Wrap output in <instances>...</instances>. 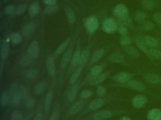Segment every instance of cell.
<instances>
[{
    "label": "cell",
    "instance_id": "6da1fadb",
    "mask_svg": "<svg viewBox=\"0 0 161 120\" xmlns=\"http://www.w3.org/2000/svg\"><path fill=\"white\" fill-rule=\"evenodd\" d=\"M103 30L107 34H112L118 29L117 22L113 18H107L103 20L102 23Z\"/></svg>",
    "mask_w": 161,
    "mask_h": 120
},
{
    "label": "cell",
    "instance_id": "7a4b0ae2",
    "mask_svg": "<svg viewBox=\"0 0 161 120\" xmlns=\"http://www.w3.org/2000/svg\"><path fill=\"white\" fill-rule=\"evenodd\" d=\"M84 25L86 31L90 33H92L98 28V21L97 18L92 16L87 18L85 20Z\"/></svg>",
    "mask_w": 161,
    "mask_h": 120
},
{
    "label": "cell",
    "instance_id": "3957f363",
    "mask_svg": "<svg viewBox=\"0 0 161 120\" xmlns=\"http://www.w3.org/2000/svg\"><path fill=\"white\" fill-rule=\"evenodd\" d=\"M114 13L118 18L129 16V11L127 7L123 4H119L114 8Z\"/></svg>",
    "mask_w": 161,
    "mask_h": 120
},
{
    "label": "cell",
    "instance_id": "277c9868",
    "mask_svg": "<svg viewBox=\"0 0 161 120\" xmlns=\"http://www.w3.org/2000/svg\"><path fill=\"white\" fill-rule=\"evenodd\" d=\"M40 52L39 44L36 40H34L30 44L28 49V53L33 59L37 58Z\"/></svg>",
    "mask_w": 161,
    "mask_h": 120
},
{
    "label": "cell",
    "instance_id": "5b68a950",
    "mask_svg": "<svg viewBox=\"0 0 161 120\" xmlns=\"http://www.w3.org/2000/svg\"><path fill=\"white\" fill-rule=\"evenodd\" d=\"M132 78V75L126 72H121L118 73L113 77V78L115 81L119 83H124L128 82Z\"/></svg>",
    "mask_w": 161,
    "mask_h": 120
},
{
    "label": "cell",
    "instance_id": "8992f818",
    "mask_svg": "<svg viewBox=\"0 0 161 120\" xmlns=\"http://www.w3.org/2000/svg\"><path fill=\"white\" fill-rule=\"evenodd\" d=\"M147 102V98L143 95H138L134 97L132 100L133 106L136 108H143Z\"/></svg>",
    "mask_w": 161,
    "mask_h": 120
},
{
    "label": "cell",
    "instance_id": "52a82bcc",
    "mask_svg": "<svg viewBox=\"0 0 161 120\" xmlns=\"http://www.w3.org/2000/svg\"><path fill=\"white\" fill-rule=\"evenodd\" d=\"M135 44L136 47L145 53H147L149 50L147 44L146 43L145 38L141 36H137L135 39Z\"/></svg>",
    "mask_w": 161,
    "mask_h": 120
},
{
    "label": "cell",
    "instance_id": "ba28073f",
    "mask_svg": "<svg viewBox=\"0 0 161 120\" xmlns=\"http://www.w3.org/2000/svg\"><path fill=\"white\" fill-rule=\"evenodd\" d=\"M108 73H103L97 76H92L89 81V84L91 85H96L103 82L108 77Z\"/></svg>",
    "mask_w": 161,
    "mask_h": 120
},
{
    "label": "cell",
    "instance_id": "9c48e42d",
    "mask_svg": "<svg viewBox=\"0 0 161 120\" xmlns=\"http://www.w3.org/2000/svg\"><path fill=\"white\" fill-rule=\"evenodd\" d=\"M81 53V52L80 51V42H79L77 44L76 50L72 55V59H71V65L73 66H76L77 65L80 64Z\"/></svg>",
    "mask_w": 161,
    "mask_h": 120
},
{
    "label": "cell",
    "instance_id": "30bf717a",
    "mask_svg": "<svg viewBox=\"0 0 161 120\" xmlns=\"http://www.w3.org/2000/svg\"><path fill=\"white\" fill-rule=\"evenodd\" d=\"M72 48H70L68 49L64 54L62 62H61V67L63 68H65L67 66L69 62L72 57Z\"/></svg>",
    "mask_w": 161,
    "mask_h": 120
},
{
    "label": "cell",
    "instance_id": "8fae6325",
    "mask_svg": "<svg viewBox=\"0 0 161 120\" xmlns=\"http://www.w3.org/2000/svg\"><path fill=\"white\" fill-rule=\"evenodd\" d=\"M148 120H161V110L159 108H153L148 112Z\"/></svg>",
    "mask_w": 161,
    "mask_h": 120
},
{
    "label": "cell",
    "instance_id": "7c38bea8",
    "mask_svg": "<svg viewBox=\"0 0 161 120\" xmlns=\"http://www.w3.org/2000/svg\"><path fill=\"white\" fill-rule=\"evenodd\" d=\"M47 67L48 72L51 76H54L55 73V64L53 57L49 56L47 61Z\"/></svg>",
    "mask_w": 161,
    "mask_h": 120
},
{
    "label": "cell",
    "instance_id": "4fadbf2b",
    "mask_svg": "<svg viewBox=\"0 0 161 120\" xmlns=\"http://www.w3.org/2000/svg\"><path fill=\"white\" fill-rule=\"evenodd\" d=\"M145 79L149 83L158 84L161 81V78L158 75L154 73H148L145 76Z\"/></svg>",
    "mask_w": 161,
    "mask_h": 120
},
{
    "label": "cell",
    "instance_id": "5bb4252c",
    "mask_svg": "<svg viewBox=\"0 0 161 120\" xmlns=\"http://www.w3.org/2000/svg\"><path fill=\"white\" fill-rule=\"evenodd\" d=\"M128 85L131 89L140 92H143L146 89V87L143 83L136 80H130L128 82Z\"/></svg>",
    "mask_w": 161,
    "mask_h": 120
},
{
    "label": "cell",
    "instance_id": "9a60e30c",
    "mask_svg": "<svg viewBox=\"0 0 161 120\" xmlns=\"http://www.w3.org/2000/svg\"><path fill=\"white\" fill-rule=\"evenodd\" d=\"M9 43L6 40H4L2 43L1 46V58L2 60H4L6 59L8 55L9 52Z\"/></svg>",
    "mask_w": 161,
    "mask_h": 120
},
{
    "label": "cell",
    "instance_id": "2e32d148",
    "mask_svg": "<svg viewBox=\"0 0 161 120\" xmlns=\"http://www.w3.org/2000/svg\"><path fill=\"white\" fill-rule=\"evenodd\" d=\"M35 29V23L33 22H29L23 27L21 33L24 36H27L32 33Z\"/></svg>",
    "mask_w": 161,
    "mask_h": 120
},
{
    "label": "cell",
    "instance_id": "e0dca14e",
    "mask_svg": "<svg viewBox=\"0 0 161 120\" xmlns=\"http://www.w3.org/2000/svg\"><path fill=\"white\" fill-rule=\"evenodd\" d=\"M108 61L114 63H121L124 61V57L120 53H113L108 57Z\"/></svg>",
    "mask_w": 161,
    "mask_h": 120
},
{
    "label": "cell",
    "instance_id": "ac0fdd59",
    "mask_svg": "<svg viewBox=\"0 0 161 120\" xmlns=\"http://www.w3.org/2000/svg\"><path fill=\"white\" fill-rule=\"evenodd\" d=\"M123 47H124L123 48H124V51L130 57L136 58L140 56V53L134 47L130 46Z\"/></svg>",
    "mask_w": 161,
    "mask_h": 120
},
{
    "label": "cell",
    "instance_id": "d6986e66",
    "mask_svg": "<svg viewBox=\"0 0 161 120\" xmlns=\"http://www.w3.org/2000/svg\"><path fill=\"white\" fill-rule=\"evenodd\" d=\"M84 104V102L83 101H77L70 108L69 111V113L73 115L78 113L83 108Z\"/></svg>",
    "mask_w": 161,
    "mask_h": 120
},
{
    "label": "cell",
    "instance_id": "ffe728a7",
    "mask_svg": "<svg viewBox=\"0 0 161 120\" xmlns=\"http://www.w3.org/2000/svg\"><path fill=\"white\" fill-rule=\"evenodd\" d=\"M104 101L101 98L94 99L90 102L89 105V108L91 110H95L101 108L103 105Z\"/></svg>",
    "mask_w": 161,
    "mask_h": 120
},
{
    "label": "cell",
    "instance_id": "44dd1931",
    "mask_svg": "<svg viewBox=\"0 0 161 120\" xmlns=\"http://www.w3.org/2000/svg\"><path fill=\"white\" fill-rule=\"evenodd\" d=\"M70 41V38H68L61 45H60V46L57 48V49L55 51V53H54V55H55V57H58V56H59L62 52L64 51L66 49V48L68 46Z\"/></svg>",
    "mask_w": 161,
    "mask_h": 120
},
{
    "label": "cell",
    "instance_id": "7402d4cb",
    "mask_svg": "<svg viewBox=\"0 0 161 120\" xmlns=\"http://www.w3.org/2000/svg\"><path fill=\"white\" fill-rule=\"evenodd\" d=\"M47 86V82H40L36 85L34 90V92L36 95L41 94L46 90Z\"/></svg>",
    "mask_w": 161,
    "mask_h": 120
},
{
    "label": "cell",
    "instance_id": "603a6c76",
    "mask_svg": "<svg viewBox=\"0 0 161 120\" xmlns=\"http://www.w3.org/2000/svg\"><path fill=\"white\" fill-rule=\"evenodd\" d=\"M40 8L39 3L37 2L32 3L29 7V12L30 16L32 17L36 16L40 11Z\"/></svg>",
    "mask_w": 161,
    "mask_h": 120
},
{
    "label": "cell",
    "instance_id": "cb8c5ba5",
    "mask_svg": "<svg viewBox=\"0 0 161 120\" xmlns=\"http://www.w3.org/2000/svg\"><path fill=\"white\" fill-rule=\"evenodd\" d=\"M33 59L29 53L24 54L19 60V64L22 66H27L31 63Z\"/></svg>",
    "mask_w": 161,
    "mask_h": 120
},
{
    "label": "cell",
    "instance_id": "d4e9b609",
    "mask_svg": "<svg viewBox=\"0 0 161 120\" xmlns=\"http://www.w3.org/2000/svg\"><path fill=\"white\" fill-rule=\"evenodd\" d=\"M112 116V113L107 111L99 112L94 115V118L97 120H103L110 118Z\"/></svg>",
    "mask_w": 161,
    "mask_h": 120
},
{
    "label": "cell",
    "instance_id": "484cf974",
    "mask_svg": "<svg viewBox=\"0 0 161 120\" xmlns=\"http://www.w3.org/2000/svg\"><path fill=\"white\" fill-rule=\"evenodd\" d=\"M10 98H11V96L8 92H5L3 93L0 99L1 106L3 107L8 106L10 102Z\"/></svg>",
    "mask_w": 161,
    "mask_h": 120
},
{
    "label": "cell",
    "instance_id": "4316f807",
    "mask_svg": "<svg viewBox=\"0 0 161 120\" xmlns=\"http://www.w3.org/2000/svg\"><path fill=\"white\" fill-rule=\"evenodd\" d=\"M104 50L103 48H100L97 50L91 58V62L93 63H95L98 61L104 55Z\"/></svg>",
    "mask_w": 161,
    "mask_h": 120
},
{
    "label": "cell",
    "instance_id": "83f0119b",
    "mask_svg": "<svg viewBox=\"0 0 161 120\" xmlns=\"http://www.w3.org/2000/svg\"><path fill=\"white\" fill-rule=\"evenodd\" d=\"M145 40L146 43L147 44L148 46L150 47L155 48L157 47L159 45V42L158 40L151 36H147L145 37Z\"/></svg>",
    "mask_w": 161,
    "mask_h": 120
},
{
    "label": "cell",
    "instance_id": "f1b7e54d",
    "mask_svg": "<svg viewBox=\"0 0 161 120\" xmlns=\"http://www.w3.org/2000/svg\"><path fill=\"white\" fill-rule=\"evenodd\" d=\"M90 52V49L88 47L86 48L83 50L81 53L80 60V64L81 65L85 64L86 63L88 59V56Z\"/></svg>",
    "mask_w": 161,
    "mask_h": 120
},
{
    "label": "cell",
    "instance_id": "f546056e",
    "mask_svg": "<svg viewBox=\"0 0 161 120\" xmlns=\"http://www.w3.org/2000/svg\"><path fill=\"white\" fill-rule=\"evenodd\" d=\"M10 40L14 44H19L22 42V36L19 33L15 32L10 36Z\"/></svg>",
    "mask_w": 161,
    "mask_h": 120
},
{
    "label": "cell",
    "instance_id": "4dcf8cb0",
    "mask_svg": "<svg viewBox=\"0 0 161 120\" xmlns=\"http://www.w3.org/2000/svg\"><path fill=\"white\" fill-rule=\"evenodd\" d=\"M65 13L69 22L71 24L74 23L76 20V17L73 10L69 8H66Z\"/></svg>",
    "mask_w": 161,
    "mask_h": 120
},
{
    "label": "cell",
    "instance_id": "1f68e13d",
    "mask_svg": "<svg viewBox=\"0 0 161 120\" xmlns=\"http://www.w3.org/2000/svg\"><path fill=\"white\" fill-rule=\"evenodd\" d=\"M53 92H49L46 96V99H45V108L46 112H47L49 110L51 105L53 99Z\"/></svg>",
    "mask_w": 161,
    "mask_h": 120
},
{
    "label": "cell",
    "instance_id": "d6a6232c",
    "mask_svg": "<svg viewBox=\"0 0 161 120\" xmlns=\"http://www.w3.org/2000/svg\"><path fill=\"white\" fill-rule=\"evenodd\" d=\"M83 70V67H80L79 68L76 69V71L73 73V75L71 76L70 79V83L71 85L74 84L77 80L79 78L80 75L81 73Z\"/></svg>",
    "mask_w": 161,
    "mask_h": 120
},
{
    "label": "cell",
    "instance_id": "836d02e7",
    "mask_svg": "<svg viewBox=\"0 0 161 120\" xmlns=\"http://www.w3.org/2000/svg\"><path fill=\"white\" fill-rule=\"evenodd\" d=\"M78 88L77 86H74L71 88L70 91L69 92L68 95V99L70 102L74 101L77 97V94H78Z\"/></svg>",
    "mask_w": 161,
    "mask_h": 120
},
{
    "label": "cell",
    "instance_id": "e575fe53",
    "mask_svg": "<svg viewBox=\"0 0 161 120\" xmlns=\"http://www.w3.org/2000/svg\"><path fill=\"white\" fill-rule=\"evenodd\" d=\"M156 5V2L154 0H143L142 6L145 9L150 10L154 8Z\"/></svg>",
    "mask_w": 161,
    "mask_h": 120
},
{
    "label": "cell",
    "instance_id": "d590c367",
    "mask_svg": "<svg viewBox=\"0 0 161 120\" xmlns=\"http://www.w3.org/2000/svg\"><path fill=\"white\" fill-rule=\"evenodd\" d=\"M119 22L124 26H130L132 23V21L129 16L118 18Z\"/></svg>",
    "mask_w": 161,
    "mask_h": 120
},
{
    "label": "cell",
    "instance_id": "8d00e7d4",
    "mask_svg": "<svg viewBox=\"0 0 161 120\" xmlns=\"http://www.w3.org/2000/svg\"><path fill=\"white\" fill-rule=\"evenodd\" d=\"M147 15L146 13L141 11H138L136 12L135 16V18L136 22L139 23L144 22L147 18Z\"/></svg>",
    "mask_w": 161,
    "mask_h": 120
},
{
    "label": "cell",
    "instance_id": "74e56055",
    "mask_svg": "<svg viewBox=\"0 0 161 120\" xmlns=\"http://www.w3.org/2000/svg\"><path fill=\"white\" fill-rule=\"evenodd\" d=\"M11 97H12V103L14 106H18L21 102V99H22L19 92V90L16 93L11 96Z\"/></svg>",
    "mask_w": 161,
    "mask_h": 120
},
{
    "label": "cell",
    "instance_id": "f35d334b",
    "mask_svg": "<svg viewBox=\"0 0 161 120\" xmlns=\"http://www.w3.org/2000/svg\"><path fill=\"white\" fill-rule=\"evenodd\" d=\"M57 8H58V6L56 3L54 4L48 5L44 9V14H52L57 10Z\"/></svg>",
    "mask_w": 161,
    "mask_h": 120
},
{
    "label": "cell",
    "instance_id": "ab89813d",
    "mask_svg": "<svg viewBox=\"0 0 161 120\" xmlns=\"http://www.w3.org/2000/svg\"><path fill=\"white\" fill-rule=\"evenodd\" d=\"M38 74V71L36 68H32L27 70L26 76L28 78L33 79L37 77Z\"/></svg>",
    "mask_w": 161,
    "mask_h": 120
},
{
    "label": "cell",
    "instance_id": "60d3db41",
    "mask_svg": "<svg viewBox=\"0 0 161 120\" xmlns=\"http://www.w3.org/2000/svg\"><path fill=\"white\" fill-rule=\"evenodd\" d=\"M19 92L21 96L22 99H26L29 97V92L28 89L25 86H21L19 87Z\"/></svg>",
    "mask_w": 161,
    "mask_h": 120
},
{
    "label": "cell",
    "instance_id": "b9f144b4",
    "mask_svg": "<svg viewBox=\"0 0 161 120\" xmlns=\"http://www.w3.org/2000/svg\"><path fill=\"white\" fill-rule=\"evenodd\" d=\"M28 6L26 3H23L19 6L16 8L15 12V14L16 16H19L23 14L26 9H27Z\"/></svg>",
    "mask_w": 161,
    "mask_h": 120
},
{
    "label": "cell",
    "instance_id": "7bdbcfd3",
    "mask_svg": "<svg viewBox=\"0 0 161 120\" xmlns=\"http://www.w3.org/2000/svg\"><path fill=\"white\" fill-rule=\"evenodd\" d=\"M102 71V67L101 66L96 65L93 66L90 70L92 76H97L100 75Z\"/></svg>",
    "mask_w": 161,
    "mask_h": 120
},
{
    "label": "cell",
    "instance_id": "ee69618b",
    "mask_svg": "<svg viewBox=\"0 0 161 120\" xmlns=\"http://www.w3.org/2000/svg\"><path fill=\"white\" fill-rule=\"evenodd\" d=\"M148 53L153 58L161 59V52L158 50L154 49H149Z\"/></svg>",
    "mask_w": 161,
    "mask_h": 120
},
{
    "label": "cell",
    "instance_id": "f6af8a7d",
    "mask_svg": "<svg viewBox=\"0 0 161 120\" xmlns=\"http://www.w3.org/2000/svg\"><path fill=\"white\" fill-rule=\"evenodd\" d=\"M35 100L31 97L29 96L25 99V106L28 109H32L35 106Z\"/></svg>",
    "mask_w": 161,
    "mask_h": 120
},
{
    "label": "cell",
    "instance_id": "bcb514c9",
    "mask_svg": "<svg viewBox=\"0 0 161 120\" xmlns=\"http://www.w3.org/2000/svg\"><path fill=\"white\" fill-rule=\"evenodd\" d=\"M16 8L13 5H9L5 7L4 13L7 15H11L15 12Z\"/></svg>",
    "mask_w": 161,
    "mask_h": 120
},
{
    "label": "cell",
    "instance_id": "7dc6e473",
    "mask_svg": "<svg viewBox=\"0 0 161 120\" xmlns=\"http://www.w3.org/2000/svg\"><path fill=\"white\" fill-rule=\"evenodd\" d=\"M120 43L123 47L129 46L131 43V40L127 36H123L120 39Z\"/></svg>",
    "mask_w": 161,
    "mask_h": 120
},
{
    "label": "cell",
    "instance_id": "c3c4849f",
    "mask_svg": "<svg viewBox=\"0 0 161 120\" xmlns=\"http://www.w3.org/2000/svg\"><path fill=\"white\" fill-rule=\"evenodd\" d=\"M143 27L145 31H151L154 28V24L149 21H145L143 23Z\"/></svg>",
    "mask_w": 161,
    "mask_h": 120
},
{
    "label": "cell",
    "instance_id": "681fc988",
    "mask_svg": "<svg viewBox=\"0 0 161 120\" xmlns=\"http://www.w3.org/2000/svg\"><path fill=\"white\" fill-rule=\"evenodd\" d=\"M23 115L19 111H14L11 115V120H22Z\"/></svg>",
    "mask_w": 161,
    "mask_h": 120
},
{
    "label": "cell",
    "instance_id": "f907efd6",
    "mask_svg": "<svg viewBox=\"0 0 161 120\" xmlns=\"http://www.w3.org/2000/svg\"><path fill=\"white\" fill-rule=\"evenodd\" d=\"M93 92L90 90H85L80 94V97L83 99H87L92 96Z\"/></svg>",
    "mask_w": 161,
    "mask_h": 120
},
{
    "label": "cell",
    "instance_id": "816d5d0a",
    "mask_svg": "<svg viewBox=\"0 0 161 120\" xmlns=\"http://www.w3.org/2000/svg\"><path fill=\"white\" fill-rule=\"evenodd\" d=\"M118 30L119 33L121 35L123 36H126L128 34V30L126 26L121 25V26H119V27Z\"/></svg>",
    "mask_w": 161,
    "mask_h": 120
},
{
    "label": "cell",
    "instance_id": "f5cc1de1",
    "mask_svg": "<svg viewBox=\"0 0 161 120\" xmlns=\"http://www.w3.org/2000/svg\"><path fill=\"white\" fill-rule=\"evenodd\" d=\"M97 93L99 96H103L106 94V90L102 86H99L97 89Z\"/></svg>",
    "mask_w": 161,
    "mask_h": 120
},
{
    "label": "cell",
    "instance_id": "db71d44e",
    "mask_svg": "<svg viewBox=\"0 0 161 120\" xmlns=\"http://www.w3.org/2000/svg\"><path fill=\"white\" fill-rule=\"evenodd\" d=\"M18 91V85L16 83H13L11 85V88H10V96H12L15 93Z\"/></svg>",
    "mask_w": 161,
    "mask_h": 120
},
{
    "label": "cell",
    "instance_id": "11a10c76",
    "mask_svg": "<svg viewBox=\"0 0 161 120\" xmlns=\"http://www.w3.org/2000/svg\"><path fill=\"white\" fill-rule=\"evenodd\" d=\"M153 18L154 21H155L158 24L161 25V13H155V14L153 15Z\"/></svg>",
    "mask_w": 161,
    "mask_h": 120
},
{
    "label": "cell",
    "instance_id": "9f6ffc18",
    "mask_svg": "<svg viewBox=\"0 0 161 120\" xmlns=\"http://www.w3.org/2000/svg\"><path fill=\"white\" fill-rule=\"evenodd\" d=\"M60 116V112L58 111H55L53 113L49 120H58Z\"/></svg>",
    "mask_w": 161,
    "mask_h": 120
},
{
    "label": "cell",
    "instance_id": "6f0895ef",
    "mask_svg": "<svg viewBox=\"0 0 161 120\" xmlns=\"http://www.w3.org/2000/svg\"><path fill=\"white\" fill-rule=\"evenodd\" d=\"M43 2L47 5L54 4L56 3L57 0H43Z\"/></svg>",
    "mask_w": 161,
    "mask_h": 120
},
{
    "label": "cell",
    "instance_id": "680465c9",
    "mask_svg": "<svg viewBox=\"0 0 161 120\" xmlns=\"http://www.w3.org/2000/svg\"><path fill=\"white\" fill-rule=\"evenodd\" d=\"M34 120H43V116L42 113H39L36 115Z\"/></svg>",
    "mask_w": 161,
    "mask_h": 120
},
{
    "label": "cell",
    "instance_id": "91938a15",
    "mask_svg": "<svg viewBox=\"0 0 161 120\" xmlns=\"http://www.w3.org/2000/svg\"><path fill=\"white\" fill-rule=\"evenodd\" d=\"M3 67H4V66H3V63L2 62H1V68H0V72H1V76H2V74L3 71Z\"/></svg>",
    "mask_w": 161,
    "mask_h": 120
},
{
    "label": "cell",
    "instance_id": "94428289",
    "mask_svg": "<svg viewBox=\"0 0 161 120\" xmlns=\"http://www.w3.org/2000/svg\"><path fill=\"white\" fill-rule=\"evenodd\" d=\"M120 120H131L130 118H129V117H127V116H125V117H123V118H121Z\"/></svg>",
    "mask_w": 161,
    "mask_h": 120
},
{
    "label": "cell",
    "instance_id": "6125c7cd",
    "mask_svg": "<svg viewBox=\"0 0 161 120\" xmlns=\"http://www.w3.org/2000/svg\"><path fill=\"white\" fill-rule=\"evenodd\" d=\"M26 1H31V0H26Z\"/></svg>",
    "mask_w": 161,
    "mask_h": 120
},
{
    "label": "cell",
    "instance_id": "be15d7a7",
    "mask_svg": "<svg viewBox=\"0 0 161 120\" xmlns=\"http://www.w3.org/2000/svg\"><path fill=\"white\" fill-rule=\"evenodd\" d=\"M6 1H9V0H6Z\"/></svg>",
    "mask_w": 161,
    "mask_h": 120
},
{
    "label": "cell",
    "instance_id": "e7e4bbea",
    "mask_svg": "<svg viewBox=\"0 0 161 120\" xmlns=\"http://www.w3.org/2000/svg\"></svg>",
    "mask_w": 161,
    "mask_h": 120
}]
</instances>
